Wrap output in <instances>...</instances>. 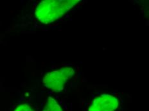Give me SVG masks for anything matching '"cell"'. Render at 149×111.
<instances>
[{"label": "cell", "instance_id": "obj_2", "mask_svg": "<svg viewBox=\"0 0 149 111\" xmlns=\"http://www.w3.org/2000/svg\"><path fill=\"white\" fill-rule=\"evenodd\" d=\"M128 95L119 90L100 86L92 88L86 99L84 111H126Z\"/></svg>", "mask_w": 149, "mask_h": 111}, {"label": "cell", "instance_id": "obj_1", "mask_svg": "<svg viewBox=\"0 0 149 111\" xmlns=\"http://www.w3.org/2000/svg\"><path fill=\"white\" fill-rule=\"evenodd\" d=\"M32 2L13 24L11 29L14 32L28 33L57 28L72 19L86 1L41 0Z\"/></svg>", "mask_w": 149, "mask_h": 111}, {"label": "cell", "instance_id": "obj_5", "mask_svg": "<svg viewBox=\"0 0 149 111\" xmlns=\"http://www.w3.org/2000/svg\"><path fill=\"white\" fill-rule=\"evenodd\" d=\"M30 100L32 98L29 94L21 96L17 102L14 104L12 111H37L33 100Z\"/></svg>", "mask_w": 149, "mask_h": 111}, {"label": "cell", "instance_id": "obj_3", "mask_svg": "<svg viewBox=\"0 0 149 111\" xmlns=\"http://www.w3.org/2000/svg\"><path fill=\"white\" fill-rule=\"evenodd\" d=\"M80 76V67L74 64H60L51 67L42 79L46 91L63 94L77 85Z\"/></svg>", "mask_w": 149, "mask_h": 111}, {"label": "cell", "instance_id": "obj_4", "mask_svg": "<svg viewBox=\"0 0 149 111\" xmlns=\"http://www.w3.org/2000/svg\"><path fill=\"white\" fill-rule=\"evenodd\" d=\"M42 111H64L63 100L60 98L59 94L48 92Z\"/></svg>", "mask_w": 149, "mask_h": 111}]
</instances>
